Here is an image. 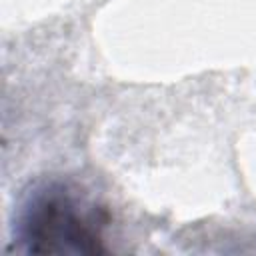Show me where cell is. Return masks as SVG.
<instances>
[{
  "label": "cell",
  "mask_w": 256,
  "mask_h": 256,
  "mask_svg": "<svg viewBox=\"0 0 256 256\" xmlns=\"http://www.w3.org/2000/svg\"><path fill=\"white\" fill-rule=\"evenodd\" d=\"M106 212L66 184H48L34 192L22 212L18 236L26 250L40 254L104 252Z\"/></svg>",
  "instance_id": "cell-1"
}]
</instances>
